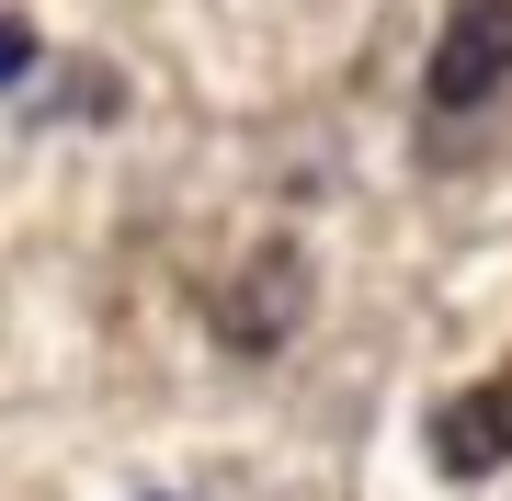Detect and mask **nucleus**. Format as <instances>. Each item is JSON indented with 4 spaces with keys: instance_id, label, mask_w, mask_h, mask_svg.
Here are the masks:
<instances>
[{
    "instance_id": "obj_2",
    "label": "nucleus",
    "mask_w": 512,
    "mask_h": 501,
    "mask_svg": "<svg viewBox=\"0 0 512 501\" xmlns=\"http://www.w3.org/2000/svg\"><path fill=\"white\" fill-rule=\"evenodd\" d=\"M296 319H308V262H296V240H262V251H251V274L228 285L217 331H228L239 353H274Z\"/></svg>"
},
{
    "instance_id": "obj_1",
    "label": "nucleus",
    "mask_w": 512,
    "mask_h": 501,
    "mask_svg": "<svg viewBox=\"0 0 512 501\" xmlns=\"http://www.w3.org/2000/svg\"><path fill=\"white\" fill-rule=\"evenodd\" d=\"M421 92H433V114H478L490 92H512V0H456L444 12Z\"/></svg>"
},
{
    "instance_id": "obj_3",
    "label": "nucleus",
    "mask_w": 512,
    "mask_h": 501,
    "mask_svg": "<svg viewBox=\"0 0 512 501\" xmlns=\"http://www.w3.org/2000/svg\"><path fill=\"white\" fill-rule=\"evenodd\" d=\"M433 467H444V479H501V467H512V365L433 410Z\"/></svg>"
},
{
    "instance_id": "obj_4",
    "label": "nucleus",
    "mask_w": 512,
    "mask_h": 501,
    "mask_svg": "<svg viewBox=\"0 0 512 501\" xmlns=\"http://www.w3.org/2000/svg\"><path fill=\"white\" fill-rule=\"evenodd\" d=\"M23 80H35V23L0 12V92H23Z\"/></svg>"
},
{
    "instance_id": "obj_5",
    "label": "nucleus",
    "mask_w": 512,
    "mask_h": 501,
    "mask_svg": "<svg viewBox=\"0 0 512 501\" xmlns=\"http://www.w3.org/2000/svg\"><path fill=\"white\" fill-rule=\"evenodd\" d=\"M160 501H171V490H160Z\"/></svg>"
}]
</instances>
